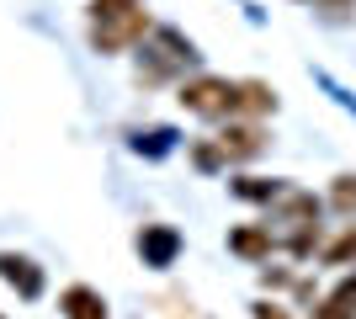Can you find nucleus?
<instances>
[{
  "instance_id": "f257e3e1",
  "label": "nucleus",
  "mask_w": 356,
  "mask_h": 319,
  "mask_svg": "<svg viewBox=\"0 0 356 319\" xmlns=\"http://www.w3.org/2000/svg\"><path fill=\"white\" fill-rule=\"evenodd\" d=\"M154 22H149L144 6H122V11H106V16H90V48L96 54H128L134 43H144Z\"/></svg>"
},
{
  "instance_id": "f03ea898",
  "label": "nucleus",
  "mask_w": 356,
  "mask_h": 319,
  "mask_svg": "<svg viewBox=\"0 0 356 319\" xmlns=\"http://www.w3.org/2000/svg\"><path fill=\"white\" fill-rule=\"evenodd\" d=\"M181 106H186V112H197V117H213V122L245 117V112H239V80H223V75L181 80Z\"/></svg>"
},
{
  "instance_id": "7ed1b4c3",
  "label": "nucleus",
  "mask_w": 356,
  "mask_h": 319,
  "mask_svg": "<svg viewBox=\"0 0 356 319\" xmlns=\"http://www.w3.org/2000/svg\"><path fill=\"white\" fill-rule=\"evenodd\" d=\"M154 59H149L144 69V85H160V80H170L176 69H186V64H197V48L181 43V32H154Z\"/></svg>"
},
{
  "instance_id": "20e7f679",
  "label": "nucleus",
  "mask_w": 356,
  "mask_h": 319,
  "mask_svg": "<svg viewBox=\"0 0 356 319\" xmlns=\"http://www.w3.org/2000/svg\"><path fill=\"white\" fill-rule=\"evenodd\" d=\"M218 149H223V160H229V165H234V160H255V154L266 149V128H261V122L229 117V128L218 133Z\"/></svg>"
},
{
  "instance_id": "39448f33",
  "label": "nucleus",
  "mask_w": 356,
  "mask_h": 319,
  "mask_svg": "<svg viewBox=\"0 0 356 319\" xmlns=\"http://www.w3.org/2000/svg\"><path fill=\"white\" fill-rule=\"evenodd\" d=\"M0 282H11L22 298H43V272L16 250H0Z\"/></svg>"
},
{
  "instance_id": "423d86ee",
  "label": "nucleus",
  "mask_w": 356,
  "mask_h": 319,
  "mask_svg": "<svg viewBox=\"0 0 356 319\" xmlns=\"http://www.w3.org/2000/svg\"><path fill=\"white\" fill-rule=\"evenodd\" d=\"M176 250H181L176 229H165V224H144V229H138V256H144L149 266H170Z\"/></svg>"
},
{
  "instance_id": "0eeeda50",
  "label": "nucleus",
  "mask_w": 356,
  "mask_h": 319,
  "mask_svg": "<svg viewBox=\"0 0 356 319\" xmlns=\"http://www.w3.org/2000/svg\"><path fill=\"white\" fill-rule=\"evenodd\" d=\"M59 309H64V319H106V298L96 288H86V282L64 288L59 293Z\"/></svg>"
},
{
  "instance_id": "6e6552de",
  "label": "nucleus",
  "mask_w": 356,
  "mask_h": 319,
  "mask_svg": "<svg viewBox=\"0 0 356 319\" xmlns=\"http://www.w3.org/2000/svg\"><path fill=\"white\" fill-rule=\"evenodd\" d=\"M314 319H356V272L346 277V282L330 293L319 309H314Z\"/></svg>"
},
{
  "instance_id": "1a4fd4ad",
  "label": "nucleus",
  "mask_w": 356,
  "mask_h": 319,
  "mask_svg": "<svg viewBox=\"0 0 356 319\" xmlns=\"http://www.w3.org/2000/svg\"><path fill=\"white\" fill-rule=\"evenodd\" d=\"M229 245H234L239 256H250V261H261V256H271V224L266 229H239V234H229Z\"/></svg>"
},
{
  "instance_id": "9d476101",
  "label": "nucleus",
  "mask_w": 356,
  "mask_h": 319,
  "mask_svg": "<svg viewBox=\"0 0 356 319\" xmlns=\"http://www.w3.org/2000/svg\"><path fill=\"white\" fill-rule=\"evenodd\" d=\"M192 160H197V170H218V165H229V160H223V149H218V138H213V144H197Z\"/></svg>"
},
{
  "instance_id": "9b49d317",
  "label": "nucleus",
  "mask_w": 356,
  "mask_h": 319,
  "mask_svg": "<svg viewBox=\"0 0 356 319\" xmlns=\"http://www.w3.org/2000/svg\"><path fill=\"white\" fill-rule=\"evenodd\" d=\"M335 208L356 213V176H341V181H335Z\"/></svg>"
},
{
  "instance_id": "f8f14e48",
  "label": "nucleus",
  "mask_w": 356,
  "mask_h": 319,
  "mask_svg": "<svg viewBox=\"0 0 356 319\" xmlns=\"http://www.w3.org/2000/svg\"><path fill=\"white\" fill-rule=\"evenodd\" d=\"M351 256H356V229H346L341 240L330 245V261H351Z\"/></svg>"
},
{
  "instance_id": "ddd939ff",
  "label": "nucleus",
  "mask_w": 356,
  "mask_h": 319,
  "mask_svg": "<svg viewBox=\"0 0 356 319\" xmlns=\"http://www.w3.org/2000/svg\"><path fill=\"white\" fill-rule=\"evenodd\" d=\"M255 319H287L282 304H255Z\"/></svg>"
},
{
  "instance_id": "4468645a",
  "label": "nucleus",
  "mask_w": 356,
  "mask_h": 319,
  "mask_svg": "<svg viewBox=\"0 0 356 319\" xmlns=\"http://www.w3.org/2000/svg\"><path fill=\"white\" fill-rule=\"evenodd\" d=\"M325 6H330V11H346V6H351V0H325Z\"/></svg>"
}]
</instances>
